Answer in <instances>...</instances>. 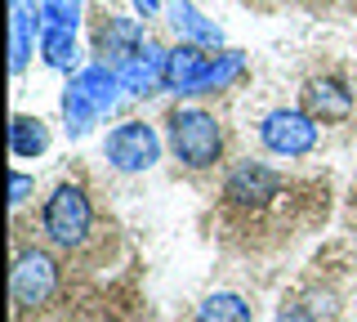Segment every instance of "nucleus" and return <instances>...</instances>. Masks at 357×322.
<instances>
[{
  "instance_id": "f257e3e1",
  "label": "nucleus",
  "mask_w": 357,
  "mask_h": 322,
  "mask_svg": "<svg viewBox=\"0 0 357 322\" xmlns=\"http://www.w3.org/2000/svg\"><path fill=\"white\" fill-rule=\"evenodd\" d=\"M165 143L188 170H210L223 157V126L215 112L183 103L165 112Z\"/></svg>"
},
{
  "instance_id": "f03ea898",
  "label": "nucleus",
  "mask_w": 357,
  "mask_h": 322,
  "mask_svg": "<svg viewBox=\"0 0 357 322\" xmlns=\"http://www.w3.org/2000/svg\"><path fill=\"white\" fill-rule=\"evenodd\" d=\"M40 233L54 251H81L89 242V233H94V206H89L81 184H59L45 197Z\"/></svg>"
},
{
  "instance_id": "7ed1b4c3",
  "label": "nucleus",
  "mask_w": 357,
  "mask_h": 322,
  "mask_svg": "<svg viewBox=\"0 0 357 322\" xmlns=\"http://www.w3.org/2000/svg\"><path fill=\"white\" fill-rule=\"evenodd\" d=\"M286 193V175L282 170H273L268 161H237L228 175H223V202H228L232 210H264V206H273L277 197Z\"/></svg>"
},
{
  "instance_id": "20e7f679",
  "label": "nucleus",
  "mask_w": 357,
  "mask_h": 322,
  "mask_svg": "<svg viewBox=\"0 0 357 322\" xmlns=\"http://www.w3.org/2000/svg\"><path fill=\"white\" fill-rule=\"evenodd\" d=\"M317 121H312L304 108H273L264 121H259V143L273 157H286V161H299L317 148Z\"/></svg>"
},
{
  "instance_id": "39448f33",
  "label": "nucleus",
  "mask_w": 357,
  "mask_h": 322,
  "mask_svg": "<svg viewBox=\"0 0 357 322\" xmlns=\"http://www.w3.org/2000/svg\"><path fill=\"white\" fill-rule=\"evenodd\" d=\"M103 157L121 175H143L161 161V135H156L148 121H121L103 139Z\"/></svg>"
},
{
  "instance_id": "423d86ee",
  "label": "nucleus",
  "mask_w": 357,
  "mask_h": 322,
  "mask_svg": "<svg viewBox=\"0 0 357 322\" xmlns=\"http://www.w3.org/2000/svg\"><path fill=\"white\" fill-rule=\"evenodd\" d=\"M9 291H14L18 309H40L59 295V260L40 247H22L9 273Z\"/></svg>"
},
{
  "instance_id": "0eeeda50",
  "label": "nucleus",
  "mask_w": 357,
  "mask_h": 322,
  "mask_svg": "<svg viewBox=\"0 0 357 322\" xmlns=\"http://www.w3.org/2000/svg\"><path fill=\"white\" fill-rule=\"evenodd\" d=\"M210 59H215L210 50L178 41V45L165 54V81H161V90H170L174 98L201 94V81H206V72H210Z\"/></svg>"
},
{
  "instance_id": "6e6552de",
  "label": "nucleus",
  "mask_w": 357,
  "mask_h": 322,
  "mask_svg": "<svg viewBox=\"0 0 357 322\" xmlns=\"http://www.w3.org/2000/svg\"><path fill=\"white\" fill-rule=\"evenodd\" d=\"M36 36H45L40 0H9V68H14V76L27 68Z\"/></svg>"
},
{
  "instance_id": "1a4fd4ad",
  "label": "nucleus",
  "mask_w": 357,
  "mask_h": 322,
  "mask_svg": "<svg viewBox=\"0 0 357 322\" xmlns=\"http://www.w3.org/2000/svg\"><path fill=\"white\" fill-rule=\"evenodd\" d=\"M143 45H148V31H143L139 18L103 14V23H98V63H107V68H121V63L134 59Z\"/></svg>"
},
{
  "instance_id": "9d476101",
  "label": "nucleus",
  "mask_w": 357,
  "mask_h": 322,
  "mask_svg": "<svg viewBox=\"0 0 357 322\" xmlns=\"http://www.w3.org/2000/svg\"><path fill=\"white\" fill-rule=\"evenodd\" d=\"M304 112L312 121H349L353 90L340 76H312V81H304Z\"/></svg>"
},
{
  "instance_id": "9b49d317",
  "label": "nucleus",
  "mask_w": 357,
  "mask_h": 322,
  "mask_svg": "<svg viewBox=\"0 0 357 322\" xmlns=\"http://www.w3.org/2000/svg\"><path fill=\"white\" fill-rule=\"evenodd\" d=\"M165 54L170 50H161V45H143L134 59H126L116 68V76H121V90L126 94H134V98H143V94H156L161 90V81H165Z\"/></svg>"
},
{
  "instance_id": "f8f14e48",
  "label": "nucleus",
  "mask_w": 357,
  "mask_h": 322,
  "mask_svg": "<svg viewBox=\"0 0 357 322\" xmlns=\"http://www.w3.org/2000/svg\"><path fill=\"white\" fill-rule=\"evenodd\" d=\"M165 18H170V27L178 31V41H188V45H201V50L223 45V27L210 23L192 0H165Z\"/></svg>"
},
{
  "instance_id": "ddd939ff",
  "label": "nucleus",
  "mask_w": 357,
  "mask_h": 322,
  "mask_svg": "<svg viewBox=\"0 0 357 322\" xmlns=\"http://www.w3.org/2000/svg\"><path fill=\"white\" fill-rule=\"evenodd\" d=\"M45 152H50V126H45L40 117L18 112L9 121V157L31 161V157H45Z\"/></svg>"
},
{
  "instance_id": "4468645a",
  "label": "nucleus",
  "mask_w": 357,
  "mask_h": 322,
  "mask_svg": "<svg viewBox=\"0 0 357 322\" xmlns=\"http://www.w3.org/2000/svg\"><path fill=\"white\" fill-rule=\"evenodd\" d=\"M72 81L76 85H81V90L89 94V98H94V103H98V112H112V108H116V90H121V76H116V68H107V63H89V68H81V72H76L72 76Z\"/></svg>"
},
{
  "instance_id": "2eb2a0df",
  "label": "nucleus",
  "mask_w": 357,
  "mask_h": 322,
  "mask_svg": "<svg viewBox=\"0 0 357 322\" xmlns=\"http://www.w3.org/2000/svg\"><path fill=\"white\" fill-rule=\"evenodd\" d=\"M63 121H67V135H72V139L89 135V130L103 121L98 103H94V98H89L76 81H67V90H63Z\"/></svg>"
},
{
  "instance_id": "dca6fc26",
  "label": "nucleus",
  "mask_w": 357,
  "mask_h": 322,
  "mask_svg": "<svg viewBox=\"0 0 357 322\" xmlns=\"http://www.w3.org/2000/svg\"><path fill=\"white\" fill-rule=\"evenodd\" d=\"M192 322H255V309H250V300H241L237 291H215L197 305Z\"/></svg>"
},
{
  "instance_id": "f3484780",
  "label": "nucleus",
  "mask_w": 357,
  "mask_h": 322,
  "mask_svg": "<svg viewBox=\"0 0 357 322\" xmlns=\"http://www.w3.org/2000/svg\"><path fill=\"white\" fill-rule=\"evenodd\" d=\"M245 72V54L241 50H219L215 59H210V72L206 81H201V94H215V90H228L232 81Z\"/></svg>"
},
{
  "instance_id": "a211bd4d",
  "label": "nucleus",
  "mask_w": 357,
  "mask_h": 322,
  "mask_svg": "<svg viewBox=\"0 0 357 322\" xmlns=\"http://www.w3.org/2000/svg\"><path fill=\"white\" fill-rule=\"evenodd\" d=\"M40 59H45V68H54V72H72L76 68V31H45Z\"/></svg>"
},
{
  "instance_id": "6ab92c4d",
  "label": "nucleus",
  "mask_w": 357,
  "mask_h": 322,
  "mask_svg": "<svg viewBox=\"0 0 357 322\" xmlns=\"http://www.w3.org/2000/svg\"><path fill=\"white\" fill-rule=\"evenodd\" d=\"M45 31H76L81 23V0H40Z\"/></svg>"
},
{
  "instance_id": "aec40b11",
  "label": "nucleus",
  "mask_w": 357,
  "mask_h": 322,
  "mask_svg": "<svg viewBox=\"0 0 357 322\" xmlns=\"http://www.w3.org/2000/svg\"><path fill=\"white\" fill-rule=\"evenodd\" d=\"M31 193H36V175H27V170L9 175V206H27Z\"/></svg>"
},
{
  "instance_id": "412c9836",
  "label": "nucleus",
  "mask_w": 357,
  "mask_h": 322,
  "mask_svg": "<svg viewBox=\"0 0 357 322\" xmlns=\"http://www.w3.org/2000/svg\"><path fill=\"white\" fill-rule=\"evenodd\" d=\"M161 5H165V0H134V9H139L143 18H152V14H156V9H161Z\"/></svg>"
}]
</instances>
